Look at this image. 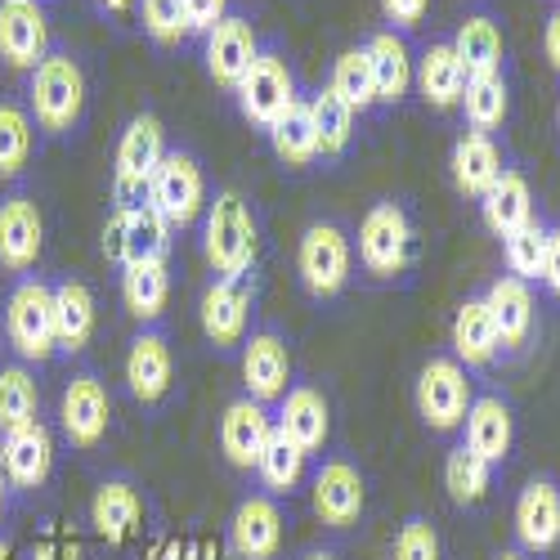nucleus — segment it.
I'll return each mask as SVG.
<instances>
[{
    "label": "nucleus",
    "instance_id": "1",
    "mask_svg": "<svg viewBox=\"0 0 560 560\" xmlns=\"http://www.w3.org/2000/svg\"><path fill=\"white\" fill-rule=\"evenodd\" d=\"M256 252H260V224L252 202L233 189H220L207 202V220H202L207 265L215 269V278H238L256 269Z\"/></svg>",
    "mask_w": 560,
    "mask_h": 560
},
{
    "label": "nucleus",
    "instance_id": "2",
    "mask_svg": "<svg viewBox=\"0 0 560 560\" xmlns=\"http://www.w3.org/2000/svg\"><path fill=\"white\" fill-rule=\"evenodd\" d=\"M27 108H32V121L45 135L77 130V121L85 113V72H81V63L63 50L45 55L32 68V81H27Z\"/></svg>",
    "mask_w": 560,
    "mask_h": 560
},
{
    "label": "nucleus",
    "instance_id": "3",
    "mask_svg": "<svg viewBox=\"0 0 560 560\" xmlns=\"http://www.w3.org/2000/svg\"><path fill=\"white\" fill-rule=\"evenodd\" d=\"M166 130L153 113L130 117V126L121 130L117 144V162H113V202L117 207H139L149 202V184L166 158Z\"/></svg>",
    "mask_w": 560,
    "mask_h": 560
},
{
    "label": "nucleus",
    "instance_id": "4",
    "mask_svg": "<svg viewBox=\"0 0 560 560\" xmlns=\"http://www.w3.org/2000/svg\"><path fill=\"white\" fill-rule=\"evenodd\" d=\"M350 269H354V243L350 233L337 220H314L301 233V247H296V273L314 301H332L346 292L350 283Z\"/></svg>",
    "mask_w": 560,
    "mask_h": 560
},
{
    "label": "nucleus",
    "instance_id": "5",
    "mask_svg": "<svg viewBox=\"0 0 560 560\" xmlns=\"http://www.w3.org/2000/svg\"><path fill=\"white\" fill-rule=\"evenodd\" d=\"M5 337L19 359L27 363H50L55 341V288L40 278H19V288L5 301Z\"/></svg>",
    "mask_w": 560,
    "mask_h": 560
},
{
    "label": "nucleus",
    "instance_id": "6",
    "mask_svg": "<svg viewBox=\"0 0 560 560\" xmlns=\"http://www.w3.org/2000/svg\"><path fill=\"white\" fill-rule=\"evenodd\" d=\"M471 377H466V368L453 359V354H435L422 363V372H417V417L448 435L466 422V408H471Z\"/></svg>",
    "mask_w": 560,
    "mask_h": 560
},
{
    "label": "nucleus",
    "instance_id": "7",
    "mask_svg": "<svg viewBox=\"0 0 560 560\" xmlns=\"http://www.w3.org/2000/svg\"><path fill=\"white\" fill-rule=\"evenodd\" d=\"M412 220L399 202H377L359 220V260L372 278H395L412 260Z\"/></svg>",
    "mask_w": 560,
    "mask_h": 560
},
{
    "label": "nucleus",
    "instance_id": "8",
    "mask_svg": "<svg viewBox=\"0 0 560 560\" xmlns=\"http://www.w3.org/2000/svg\"><path fill=\"white\" fill-rule=\"evenodd\" d=\"M149 207L162 211V220L171 229H189L202 211H207V175L198 166L194 153L171 149L149 184Z\"/></svg>",
    "mask_w": 560,
    "mask_h": 560
},
{
    "label": "nucleus",
    "instance_id": "9",
    "mask_svg": "<svg viewBox=\"0 0 560 560\" xmlns=\"http://www.w3.org/2000/svg\"><path fill=\"white\" fill-rule=\"evenodd\" d=\"M233 95H238V113L252 126H260V130H269L278 117H283L301 100L296 95V72H292V63L278 50H260Z\"/></svg>",
    "mask_w": 560,
    "mask_h": 560
},
{
    "label": "nucleus",
    "instance_id": "10",
    "mask_svg": "<svg viewBox=\"0 0 560 560\" xmlns=\"http://www.w3.org/2000/svg\"><path fill=\"white\" fill-rule=\"evenodd\" d=\"M202 332L215 350H238L252 337V314H256V273L238 278H215L202 292Z\"/></svg>",
    "mask_w": 560,
    "mask_h": 560
},
{
    "label": "nucleus",
    "instance_id": "11",
    "mask_svg": "<svg viewBox=\"0 0 560 560\" xmlns=\"http://www.w3.org/2000/svg\"><path fill=\"white\" fill-rule=\"evenodd\" d=\"M171 224L149 202L139 207H113V220L104 224V256L117 265H144L171 256Z\"/></svg>",
    "mask_w": 560,
    "mask_h": 560
},
{
    "label": "nucleus",
    "instance_id": "12",
    "mask_svg": "<svg viewBox=\"0 0 560 560\" xmlns=\"http://www.w3.org/2000/svg\"><path fill=\"white\" fill-rule=\"evenodd\" d=\"M59 422H63V435L72 448H100L104 435H108V422H113V399H108V386L100 372H77L63 390V404H59Z\"/></svg>",
    "mask_w": 560,
    "mask_h": 560
},
{
    "label": "nucleus",
    "instance_id": "13",
    "mask_svg": "<svg viewBox=\"0 0 560 560\" xmlns=\"http://www.w3.org/2000/svg\"><path fill=\"white\" fill-rule=\"evenodd\" d=\"M368 506V485L363 471L346 457H328L314 471V516L328 529H350L363 521Z\"/></svg>",
    "mask_w": 560,
    "mask_h": 560
},
{
    "label": "nucleus",
    "instance_id": "14",
    "mask_svg": "<svg viewBox=\"0 0 560 560\" xmlns=\"http://www.w3.org/2000/svg\"><path fill=\"white\" fill-rule=\"evenodd\" d=\"M126 386L130 395L153 408L171 395L175 386V354H171V341L162 328H153V323H144V328L135 332L130 350H126Z\"/></svg>",
    "mask_w": 560,
    "mask_h": 560
},
{
    "label": "nucleus",
    "instance_id": "15",
    "mask_svg": "<svg viewBox=\"0 0 560 560\" xmlns=\"http://www.w3.org/2000/svg\"><path fill=\"white\" fill-rule=\"evenodd\" d=\"M243 386H247V399H256L265 408L292 390V350H288L283 332L260 328L243 341Z\"/></svg>",
    "mask_w": 560,
    "mask_h": 560
},
{
    "label": "nucleus",
    "instance_id": "16",
    "mask_svg": "<svg viewBox=\"0 0 560 560\" xmlns=\"http://www.w3.org/2000/svg\"><path fill=\"white\" fill-rule=\"evenodd\" d=\"M50 55V23L40 0H0V59L14 72H32Z\"/></svg>",
    "mask_w": 560,
    "mask_h": 560
},
{
    "label": "nucleus",
    "instance_id": "17",
    "mask_svg": "<svg viewBox=\"0 0 560 560\" xmlns=\"http://www.w3.org/2000/svg\"><path fill=\"white\" fill-rule=\"evenodd\" d=\"M260 55V40L252 32L247 19L238 14H224L211 32H207V45H202V63H207V77L224 90H238V81L247 77V68L256 63Z\"/></svg>",
    "mask_w": 560,
    "mask_h": 560
},
{
    "label": "nucleus",
    "instance_id": "18",
    "mask_svg": "<svg viewBox=\"0 0 560 560\" xmlns=\"http://www.w3.org/2000/svg\"><path fill=\"white\" fill-rule=\"evenodd\" d=\"M40 247H45V215L36 198L10 194L0 202V265L27 278V269H36L40 260Z\"/></svg>",
    "mask_w": 560,
    "mask_h": 560
},
{
    "label": "nucleus",
    "instance_id": "19",
    "mask_svg": "<svg viewBox=\"0 0 560 560\" xmlns=\"http://www.w3.org/2000/svg\"><path fill=\"white\" fill-rule=\"evenodd\" d=\"M90 525L108 547H126L144 534V493H139L135 480H104L90 498Z\"/></svg>",
    "mask_w": 560,
    "mask_h": 560
},
{
    "label": "nucleus",
    "instance_id": "20",
    "mask_svg": "<svg viewBox=\"0 0 560 560\" xmlns=\"http://www.w3.org/2000/svg\"><path fill=\"white\" fill-rule=\"evenodd\" d=\"M50 471H55V435L45 422L0 435V476L10 480V489H40L50 480Z\"/></svg>",
    "mask_w": 560,
    "mask_h": 560
},
{
    "label": "nucleus",
    "instance_id": "21",
    "mask_svg": "<svg viewBox=\"0 0 560 560\" xmlns=\"http://www.w3.org/2000/svg\"><path fill=\"white\" fill-rule=\"evenodd\" d=\"M516 542L529 556H547L560 547V485L556 480H529L516 498Z\"/></svg>",
    "mask_w": 560,
    "mask_h": 560
},
{
    "label": "nucleus",
    "instance_id": "22",
    "mask_svg": "<svg viewBox=\"0 0 560 560\" xmlns=\"http://www.w3.org/2000/svg\"><path fill=\"white\" fill-rule=\"evenodd\" d=\"M273 435V417L265 404L256 399H233L220 417V453L229 457V466H238V471H256V462L265 453Z\"/></svg>",
    "mask_w": 560,
    "mask_h": 560
},
{
    "label": "nucleus",
    "instance_id": "23",
    "mask_svg": "<svg viewBox=\"0 0 560 560\" xmlns=\"http://www.w3.org/2000/svg\"><path fill=\"white\" fill-rule=\"evenodd\" d=\"M229 542L243 560H273L283 547V511L269 493H247L229 521Z\"/></svg>",
    "mask_w": 560,
    "mask_h": 560
},
{
    "label": "nucleus",
    "instance_id": "24",
    "mask_svg": "<svg viewBox=\"0 0 560 560\" xmlns=\"http://www.w3.org/2000/svg\"><path fill=\"white\" fill-rule=\"evenodd\" d=\"M485 305L493 314V328H498V341L502 350H525L529 337H534V314H538V301H534V288L516 273H502L489 283L485 292Z\"/></svg>",
    "mask_w": 560,
    "mask_h": 560
},
{
    "label": "nucleus",
    "instance_id": "25",
    "mask_svg": "<svg viewBox=\"0 0 560 560\" xmlns=\"http://www.w3.org/2000/svg\"><path fill=\"white\" fill-rule=\"evenodd\" d=\"M448 171H453L457 194H466V198H485L493 184L502 179V171H506L502 144H498L493 135H485V130H466V135H457V144H453Z\"/></svg>",
    "mask_w": 560,
    "mask_h": 560
},
{
    "label": "nucleus",
    "instance_id": "26",
    "mask_svg": "<svg viewBox=\"0 0 560 560\" xmlns=\"http://www.w3.org/2000/svg\"><path fill=\"white\" fill-rule=\"evenodd\" d=\"M273 427L310 457V453H318L323 444H328V431H332L328 399H323V390H314V386H292L283 399H278Z\"/></svg>",
    "mask_w": 560,
    "mask_h": 560
},
{
    "label": "nucleus",
    "instance_id": "27",
    "mask_svg": "<svg viewBox=\"0 0 560 560\" xmlns=\"http://www.w3.org/2000/svg\"><path fill=\"white\" fill-rule=\"evenodd\" d=\"M466 448L480 453L489 466H502L511 457V444H516V417H511V404L498 399V395H480L471 399V408H466Z\"/></svg>",
    "mask_w": 560,
    "mask_h": 560
},
{
    "label": "nucleus",
    "instance_id": "28",
    "mask_svg": "<svg viewBox=\"0 0 560 560\" xmlns=\"http://www.w3.org/2000/svg\"><path fill=\"white\" fill-rule=\"evenodd\" d=\"M363 55L372 68V85H377V104H404L408 90H412V72H417V59L408 55V40L390 27L372 32Z\"/></svg>",
    "mask_w": 560,
    "mask_h": 560
},
{
    "label": "nucleus",
    "instance_id": "29",
    "mask_svg": "<svg viewBox=\"0 0 560 560\" xmlns=\"http://www.w3.org/2000/svg\"><path fill=\"white\" fill-rule=\"evenodd\" d=\"M498 350H502V341H498L485 296H466L453 314V359L462 368H489L498 359Z\"/></svg>",
    "mask_w": 560,
    "mask_h": 560
},
{
    "label": "nucleus",
    "instance_id": "30",
    "mask_svg": "<svg viewBox=\"0 0 560 560\" xmlns=\"http://www.w3.org/2000/svg\"><path fill=\"white\" fill-rule=\"evenodd\" d=\"M417 90H422V100L435 108V113H448L462 104V90H466V68L462 59L453 55L448 40H431L427 55L417 59V72H412Z\"/></svg>",
    "mask_w": 560,
    "mask_h": 560
},
{
    "label": "nucleus",
    "instance_id": "31",
    "mask_svg": "<svg viewBox=\"0 0 560 560\" xmlns=\"http://www.w3.org/2000/svg\"><path fill=\"white\" fill-rule=\"evenodd\" d=\"M448 45H453V55L462 59L466 77H493V72H502V63H506L502 27H498L493 14H466Z\"/></svg>",
    "mask_w": 560,
    "mask_h": 560
},
{
    "label": "nucleus",
    "instance_id": "32",
    "mask_svg": "<svg viewBox=\"0 0 560 560\" xmlns=\"http://www.w3.org/2000/svg\"><path fill=\"white\" fill-rule=\"evenodd\" d=\"M95 292H90L81 278H63V283L55 288V341L59 350L68 354H81L90 346V337H95Z\"/></svg>",
    "mask_w": 560,
    "mask_h": 560
},
{
    "label": "nucleus",
    "instance_id": "33",
    "mask_svg": "<svg viewBox=\"0 0 560 560\" xmlns=\"http://www.w3.org/2000/svg\"><path fill=\"white\" fill-rule=\"evenodd\" d=\"M480 211H485V224L498 233V238L516 233L521 224L534 220V189H529V179H525L521 171H511V166H506L502 179L480 198Z\"/></svg>",
    "mask_w": 560,
    "mask_h": 560
},
{
    "label": "nucleus",
    "instance_id": "34",
    "mask_svg": "<svg viewBox=\"0 0 560 560\" xmlns=\"http://www.w3.org/2000/svg\"><path fill=\"white\" fill-rule=\"evenodd\" d=\"M121 301L139 323H158L171 301V269L166 260L121 265Z\"/></svg>",
    "mask_w": 560,
    "mask_h": 560
},
{
    "label": "nucleus",
    "instance_id": "35",
    "mask_svg": "<svg viewBox=\"0 0 560 560\" xmlns=\"http://www.w3.org/2000/svg\"><path fill=\"white\" fill-rule=\"evenodd\" d=\"M462 117L471 130H502L506 113H511V90H506V77L493 72V77H466V90H462Z\"/></svg>",
    "mask_w": 560,
    "mask_h": 560
},
{
    "label": "nucleus",
    "instance_id": "36",
    "mask_svg": "<svg viewBox=\"0 0 560 560\" xmlns=\"http://www.w3.org/2000/svg\"><path fill=\"white\" fill-rule=\"evenodd\" d=\"M269 144H273V158L292 171H305L310 162H318V139H314V121H310L305 100H296L269 126Z\"/></svg>",
    "mask_w": 560,
    "mask_h": 560
},
{
    "label": "nucleus",
    "instance_id": "37",
    "mask_svg": "<svg viewBox=\"0 0 560 560\" xmlns=\"http://www.w3.org/2000/svg\"><path fill=\"white\" fill-rule=\"evenodd\" d=\"M310 108V121H314V139H318V158H341L354 139V113L332 95L328 85L314 90L305 100Z\"/></svg>",
    "mask_w": 560,
    "mask_h": 560
},
{
    "label": "nucleus",
    "instance_id": "38",
    "mask_svg": "<svg viewBox=\"0 0 560 560\" xmlns=\"http://www.w3.org/2000/svg\"><path fill=\"white\" fill-rule=\"evenodd\" d=\"M40 422V390L23 363L0 368V435Z\"/></svg>",
    "mask_w": 560,
    "mask_h": 560
},
{
    "label": "nucleus",
    "instance_id": "39",
    "mask_svg": "<svg viewBox=\"0 0 560 560\" xmlns=\"http://www.w3.org/2000/svg\"><path fill=\"white\" fill-rule=\"evenodd\" d=\"M489 485H493V466L480 453H471L466 444L448 448V457H444V489H448V498L457 506H480L489 498Z\"/></svg>",
    "mask_w": 560,
    "mask_h": 560
},
{
    "label": "nucleus",
    "instance_id": "40",
    "mask_svg": "<svg viewBox=\"0 0 560 560\" xmlns=\"http://www.w3.org/2000/svg\"><path fill=\"white\" fill-rule=\"evenodd\" d=\"M256 476L269 489V498L273 493H292L301 485V476H305V453L273 427V435H269V444H265V453L256 462Z\"/></svg>",
    "mask_w": 560,
    "mask_h": 560
},
{
    "label": "nucleus",
    "instance_id": "41",
    "mask_svg": "<svg viewBox=\"0 0 560 560\" xmlns=\"http://www.w3.org/2000/svg\"><path fill=\"white\" fill-rule=\"evenodd\" d=\"M32 139H36L32 113L0 100V179H14L32 162Z\"/></svg>",
    "mask_w": 560,
    "mask_h": 560
},
{
    "label": "nucleus",
    "instance_id": "42",
    "mask_svg": "<svg viewBox=\"0 0 560 560\" xmlns=\"http://www.w3.org/2000/svg\"><path fill=\"white\" fill-rule=\"evenodd\" d=\"M332 95L359 117L368 108H377V85H372V68H368V55L363 50H346L337 63H332V81H328Z\"/></svg>",
    "mask_w": 560,
    "mask_h": 560
},
{
    "label": "nucleus",
    "instance_id": "43",
    "mask_svg": "<svg viewBox=\"0 0 560 560\" xmlns=\"http://www.w3.org/2000/svg\"><path fill=\"white\" fill-rule=\"evenodd\" d=\"M542 252H547V224L534 215L529 224H521L516 233H506L502 238V256H506V269L525 278V283H534V278H542Z\"/></svg>",
    "mask_w": 560,
    "mask_h": 560
},
{
    "label": "nucleus",
    "instance_id": "44",
    "mask_svg": "<svg viewBox=\"0 0 560 560\" xmlns=\"http://www.w3.org/2000/svg\"><path fill=\"white\" fill-rule=\"evenodd\" d=\"M390 560H444L440 529H435L427 516H408V521L399 525V534H395Z\"/></svg>",
    "mask_w": 560,
    "mask_h": 560
},
{
    "label": "nucleus",
    "instance_id": "45",
    "mask_svg": "<svg viewBox=\"0 0 560 560\" xmlns=\"http://www.w3.org/2000/svg\"><path fill=\"white\" fill-rule=\"evenodd\" d=\"M139 19H144V32L158 45H179L189 36V23H184V0H139Z\"/></svg>",
    "mask_w": 560,
    "mask_h": 560
},
{
    "label": "nucleus",
    "instance_id": "46",
    "mask_svg": "<svg viewBox=\"0 0 560 560\" xmlns=\"http://www.w3.org/2000/svg\"><path fill=\"white\" fill-rule=\"evenodd\" d=\"M427 10H431V0H382V14H386V23H390V32L417 27V23L427 19Z\"/></svg>",
    "mask_w": 560,
    "mask_h": 560
},
{
    "label": "nucleus",
    "instance_id": "47",
    "mask_svg": "<svg viewBox=\"0 0 560 560\" xmlns=\"http://www.w3.org/2000/svg\"><path fill=\"white\" fill-rule=\"evenodd\" d=\"M224 14H229V0H184V23H189V32L207 36Z\"/></svg>",
    "mask_w": 560,
    "mask_h": 560
},
{
    "label": "nucleus",
    "instance_id": "48",
    "mask_svg": "<svg viewBox=\"0 0 560 560\" xmlns=\"http://www.w3.org/2000/svg\"><path fill=\"white\" fill-rule=\"evenodd\" d=\"M542 283L551 296H560V224L547 229V252H542Z\"/></svg>",
    "mask_w": 560,
    "mask_h": 560
},
{
    "label": "nucleus",
    "instance_id": "49",
    "mask_svg": "<svg viewBox=\"0 0 560 560\" xmlns=\"http://www.w3.org/2000/svg\"><path fill=\"white\" fill-rule=\"evenodd\" d=\"M542 50H547L551 68L560 72V5H556V10H551V19H547V32H542Z\"/></svg>",
    "mask_w": 560,
    "mask_h": 560
},
{
    "label": "nucleus",
    "instance_id": "50",
    "mask_svg": "<svg viewBox=\"0 0 560 560\" xmlns=\"http://www.w3.org/2000/svg\"><path fill=\"white\" fill-rule=\"evenodd\" d=\"M135 5V0H100V10H108V14H126Z\"/></svg>",
    "mask_w": 560,
    "mask_h": 560
},
{
    "label": "nucleus",
    "instance_id": "51",
    "mask_svg": "<svg viewBox=\"0 0 560 560\" xmlns=\"http://www.w3.org/2000/svg\"><path fill=\"white\" fill-rule=\"evenodd\" d=\"M5 511H10V480L0 476V521H5Z\"/></svg>",
    "mask_w": 560,
    "mask_h": 560
},
{
    "label": "nucleus",
    "instance_id": "52",
    "mask_svg": "<svg viewBox=\"0 0 560 560\" xmlns=\"http://www.w3.org/2000/svg\"><path fill=\"white\" fill-rule=\"evenodd\" d=\"M493 560H529V556H525V551H521V547H502V551H498V556H493Z\"/></svg>",
    "mask_w": 560,
    "mask_h": 560
},
{
    "label": "nucleus",
    "instance_id": "53",
    "mask_svg": "<svg viewBox=\"0 0 560 560\" xmlns=\"http://www.w3.org/2000/svg\"><path fill=\"white\" fill-rule=\"evenodd\" d=\"M301 560H337V556H332V551H305Z\"/></svg>",
    "mask_w": 560,
    "mask_h": 560
},
{
    "label": "nucleus",
    "instance_id": "54",
    "mask_svg": "<svg viewBox=\"0 0 560 560\" xmlns=\"http://www.w3.org/2000/svg\"><path fill=\"white\" fill-rule=\"evenodd\" d=\"M556 130H560V104H556Z\"/></svg>",
    "mask_w": 560,
    "mask_h": 560
},
{
    "label": "nucleus",
    "instance_id": "55",
    "mask_svg": "<svg viewBox=\"0 0 560 560\" xmlns=\"http://www.w3.org/2000/svg\"><path fill=\"white\" fill-rule=\"evenodd\" d=\"M556 5H560V0H556Z\"/></svg>",
    "mask_w": 560,
    "mask_h": 560
}]
</instances>
